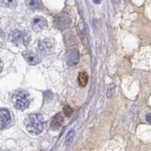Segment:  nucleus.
<instances>
[{
    "instance_id": "nucleus-1",
    "label": "nucleus",
    "mask_w": 151,
    "mask_h": 151,
    "mask_svg": "<svg viewBox=\"0 0 151 151\" xmlns=\"http://www.w3.org/2000/svg\"><path fill=\"white\" fill-rule=\"evenodd\" d=\"M25 126L28 132L33 134H39L44 130L45 121L42 114L39 113H31L27 115L25 119Z\"/></svg>"
},
{
    "instance_id": "nucleus-2",
    "label": "nucleus",
    "mask_w": 151,
    "mask_h": 151,
    "mask_svg": "<svg viewBox=\"0 0 151 151\" xmlns=\"http://www.w3.org/2000/svg\"><path fill=\"white\" fill-rule=\"evenodd\" d=\"M12 100L14 107L18 110L23 111L28 107L31 101V98L29 93L27 91H16L12 93Z\"/></svg>"
},
{
    "instance_id": "nucleus-3",
    "label": "nucleus",
    "mask_w": 151,
    "mask_h": 151,
    "mask_svg": "<svg viewBox=\"0 0 151 151\" xmlns=\"http://www.w3.org/2000/svg\"><path fill=\"white\" fill-rule=\"evenodd\" d=\"M9 39H11V41L14 45L18 46H26L28 45V42L30 41V35L26 30L16 29L11 33Z\"/></svg>"
},
{
    "instance_id": "nucleus-4",
    "label": "nucleus",
    "mask_w": 151,
    "mask_h": 151,
    "mask_svg": "<svg viewBox=\"0 0 151 151\" xmlns=\"http://www.w3.org/2000/svg\"><path fill=\"white\" fill-rule=\"evenodd\" d=\"M55 25L60 29H67L71 26V18L68 14L60 13L55 18Z\"/></svg>"
},
{
    "instance_id": "nucleus-5",
    "label": "nucleus",
    "mask_w": 151,
    "mask_h": 151,
    "mask_svg": "<svg viewBox=\"0 0 151 151\" xmlns=\"http://www.w3.org/2000/svg\"><path fill=\"white\" fill-rule=\"evenodd\" d=\"M12 121L11 113L6 109H0V129H5Z\"/></svg>"
},
{
    "instance_id": "nucleus-6",
    "label": "nucleus",
    "mask_w": 151,
    "mask_h": 151,
    "mask_svg": "<svg viewBox=\"0 0 151 151\" xmlns=\"http://www.w3.org/2000/svg\"><path fill=\"white\" fill-rule=\"evenodd\" d=\"M46 27H47L46 19L42 16L35 17L31 22V27H32V29L35 31H41L42 29H44V28Z\"/></svg>"
},
{
    "instance_id": "nucleus-7",
    "label": "nucleus",
    "mask_w": 151,
    "mask_h": 151,
    "mask_svg": "<svg viewBox=\"0 0 151 151\" xmlns=\"http://www.w3.org/2000/svg\"><path fill=\"white\" fill-rule=\"evenodd\" d=\"M79 60V53L77 49H70L66 53V61L70 66H74L78 64Z\"/></svg>"
},
{
    "instance_id": "nucleus-8",
    "label": "nucleus",
    "mask_w": 151,
    "mask_h": 151,
    "mask_svg": "<svg viewBox=\"0 0 151 151\" xmlns=\"http://www.w3.org/2000/svg\"><path fill=\"white\" fill-rule=\"evenodd\" d=\"M23 57L27 61V63L30 65H36L40 63L39 57L37 56L36 53H34V52H32V51H29V50L25 51L23 53Z\"/></svg>"
},
{
    "instance_id": "nucleus-9",
    "label": "nucleus",
    "mask_w": 151,
    "mask_h": 151,
    "mask_svg": "<svg viewBox=\"0 0 151 151\" xmlns=\"http://www.w3.org/2000/svg\"><path fill=\"white\" fill-rule=\"evenodd\" d=\"M63 117L61 115V113H57V114L52 118V121H51V129L53 130H59L61 126H63Z\"/></svg>"
},
{
    "instance_id": "nucleus-10",
    "label": "nucleus",
    "mask_w": 151,
    "mask_h": 151,
    "mask_svg": "<svg viewBox=\"0 0 151 151\" xmlns=\"http://www.w3.org/2000/svg\"><path fill=\"white\" fill-rule=\"evenodd\" d=\"M78 29H79V36H80V38H81V41H82V42H83V45H84L85 46L89 47V36H88V31H87L86 26H85L82 22H80L79 27H78Z\"/></svg>"
},
{
    "instance_id": "nucleus-11",
    "label": "nucleus",
    "mask_w": 151,
    "mask_h": 151,
    "mask_svg": "<svg viewBox=\"0 0 151 151\" xmlns=\"http://www.w3.org/2000/svg\"><path fill=\"white\" fill-rule=\"evenodd\" d=\"M53 49V44L49 40H44L39 42V50L44 54H49Z\"/></svg>"
},
{
    "instance_id": "nucleus-12",
    "label": "nucleus",
    "mask_w": 151,
    "mask_h": 151,
    "mask_svg": "<svg viewBox=\"0 0 151 151\" xmlns=\"http://www.w3.org/2000/svg\"><path fill=\"white\" fill-rule=\"evenodd\" d=\"M28 8L33 9V11H42L44 9V5L41 1H36V0H30V1H27L26 2Z\"/></svg>"
},
{
    "instance_id": "nucleus-13",
    "label": "nucleus",
    "mask_w": 151,
    "mask_h": 151,
    "mask_svg": "<svg viewBox=\"0 0 151 151\" xmlns=\"http://www.w3.org/2000/svg\"><path fill=\"white\" fill-rule=\"evenodd\" d=\"M88 80H89V77L87 73L85 72H80L78 74V82L81 87H85L88 83Z\"/></svg>"
},
{
    "instance_id": "nucleus-14",
    "label": "nucleus",
    "mask_w": 151,
    "mask_h": 151,
    "mask_svg": "<svg viewBox=\"0 0 151 151\" xmlns=\"http://www.w3.org/2000/svg\"><path fill=\"white\" fill-rule=\"evenodd\" d=\"M64 41H65V44L69 46L75 45H76V36L73 34V33L68 32L64 35Z\"/></svg>"
},
{
    "instance_id": "nucleus-15",
    "label": "nucleus",
    "mask_w": 151,
    "mask_h": 151,
    "mask_svg": "<svg viewBox=\"0 0 151 151\" xmlns=\"http://www.w3.org/2000/svg\"><path fill=\"white\" fill-rule=\"evenodd\" d=\"M114 91H115V84L111 83L108 86V91H107V96H108V98H111L113 96Z\"/></svg>"
},
{
    "instance_id": "nucleus-16",
    "label": "nucleus",
    "mask_w": 151,
    "mask_h": 151,
    "mask_svg": "<svg viewBox=\"0 0 151 151\" xmlns=\"http://www.w3.org/2000/svg\"><path fill=\"white\" fill-rule=\"evenodd\" d=\"M74 137H75V131H74V130H71V131H69V133H68L67 137H66L65 144L67 145H69L72 144V142H73Z\"/></svg>"
},
{
    "instance_id": "nucleus-17",
    "label": "nucleus",
    "mask_w": 151,
    "mask_h": 151,
    "mask_svg": "<svg viewBox=\"0 0 151 151\" xmlns=\"http://www.w3.org/2000/svg\"><path fill=\"white\" fill-rule=\"evenodd\" d=\"M63 112L65 113V115H66V116H70V115L73 113V109L71 108L70 106L66 105V106H64V108H63Z\"/></svg>"
},
{
    "instance_id": "nucleus-18",
    "label": "nucleus",
    "mask_w": 151,
    "mask_h": 151,
    "mask_svg": "<svg viewBox=\"0 0 151 151\" xmlns=\"http://www.w3.org/2000/svg\"><path fill=\"white\" fill-rule=\"evenodd\" d=\"M0 4L1 5H4V6H6V7H9V8H12V6H14L16 3L15 2H13V1H2V2H0Z\"/></svg>"
},
{
    "instance_id": "nucleus-19",
    "label": "nucleus",
    "mask_w": 151,
    "mask_h": 151,
    "mask_svg": "<svg viewBox=\"0 0 151 151\" xmlns=\"http://www.w3.org/2000/svg\"><path fill=\"white\" fill-rule=\"evenodd\" d=\"M145 119L151 125V113H147V114L145 115Z\"/></svg>"
},
{
    "instance_id": "nucleus-20",
    "label": "nucleus",
    "mask_w": 151,
    "mask_h": 151,
    "mask_svg": "<svg viewBox=\"0 0 151 151\" xmlns=\"http://www.w3.org/2000/svg\"><path fill=\"white\" fill-rule=\"evenodd\" d=\"M2 69H3V63H2V61H1V60H0V73H1V71H2Z\"/></svg>"
}]
</instances>
